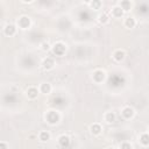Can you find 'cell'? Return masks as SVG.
Listing matches in <instances>:
<instances>
[{"instance_id": "14", "label": "cell", "mask_w": 149, "mask_h": 149, "mask_svg": "<svg viewBox=\"0 0 149 149\" xmlns=\"http://www.w3.org/2000/svg\"><path fill=\"white\" fill-rule=\"evenodd\" d=\"M118 6L123 10V13H128V12L132 9L133 3H132L129 0H121V1L118 2Z\"/></svg>"}, {"instance_id": "18", "label": "cell", "mask_w": 149, "mask_h": 149, "mask_svg": "<svg viewBox=\"0 0 149 149\" xmlns=\"http://www.w3.org/2000/svg\"><path fill=\"white\" fill-rule=\"evenodd\" d=\"M139 142H140V144H142L143 147H148V146H149V135H148L147 132H143V133L140 134V136H139Z\"/></svg>"}, {"instance_id": "5", "label": "cell", "mask_w": 149, "mask_h": 149, "mask_svg": "<svg viewBox=\"0 0 149 149\" xmlns=\"http://www.w3.org/2000/svg\"><path fill=\"white\" fill-rule=\"evenodd\" d=\"M41 65H42V69H43V70L50 71V70H52V69L55 68L56 63H55V59H54L52 57H45V58H43Z\"/></svg>"}, {"instance_id": "23", "label": "cell", "mask_w": 149, "mask_h": 149, "mask_svg": "<svg viewBox=\"0 0 149 149\" xmlns=\"http://www.w3.org/2000/svg\"><path fill=\"white\" fill-rule=\"evenodd\" d=\"M0 149H8V144L5 141H0Z\"/></svg>"}, {"instance_id": "15", "label": "cell", "mask_w": 149, "mask_h": 149, "mask_svg": "<svg viewBox=\"0 0 149 149\" xmlns=\"http://www.w3.org/2000/svg\"><path fill=\"white\" fill-rule=\"evenodd\" d=\"M123 26L128 29H133L136 26V19L134 16H127L123 21Z\"/></svg>"}, {"instance_id": "9", "label": "cell", "mask_w": 149, "mask_h": 149, "mask_svg": "<svg viewBox=\"0 0 149 149\" xmlns=\"http://www.w3.org/2000/svg\"><path fill=\"white\" fill-rule=\"evenodd\" d=\"M109 13H111V15H109V16H111V17H113V19H121V17L125 15L123 10H122L118 5L113 6Z\"/></svg>"}, {"instance_id": "7", "label": "cell", "mask_w": 149, "mask_h": 149, "mask_svg": "<svg viewBox=\"0 0 149 149\" xmlns=\"http://www.w3.org/2000/svg\"><path fill=\"white\" fill-rule=\"evenodd\" d=\"M38 94H40V91H38V88L35 87V86H30V87H28V88L26 90V97H27L29 100H35V99H37Z\"/></svg>"}, {"instance_id": "24", "label": "cell", "mask_w": 149, "mask_h": 149, "mask_svg": "<svg viewBox=\"0 0 149 149\" xmlns=\"http://www.w3.org/2000/svg\"><path fill=\"white\" fill-rule=\"evenodd\" d=\"M106 149H116V148H115V147H107Z\"/></svg>"}, {"instance_id": "22", "label": "cell", "mask_w": 149, "mask_h": 149, "mask_svg": "<svg viewBox=\"0 0 149 149\" xmlns=\"http://www.w3.org/2000/svg\"><path fill=\"white\" fill-rule=\"evenodd\" d=\"M119 149H133V146H132L130 142L125 141V142H121V143H120Z\"/></svg>"}, {"instance_id": "16", "label": "cell", "mask_w": 149, "mask_h": 149, "mask_svg": "<svg viewBox=\"0 0 149 149\" xmlns=\"http://www.w3.org/2000/svg\"><path fill=\"white\" fill-rule=\"evenodd\" d=\"M97 20H98V22L101 23V24H107V23L109 22V20H111V16H109L106 12H102V13H100V14L97 16Z\"/></svg>"}, {"instance_id": "10", "label": "cell", "mask_w": 149, "mask_h": 149, "mask_svg": "<svg viewBox=\"0 0 149 149\" xmlns=\"http://www.w3.org/2000/svg\"><path fill=\"white\" fill-rule=\"evenodd\" d=\"M112 58H113L115 62L120 63V62H122V61L126 58V52H125L122 49H116V50L113 51V54H112Z\"/></svg>"}, {"instance_id": "13", "label": "cell", "mask_w": 149, "mask_h": 149, "mask_svg": "<svg viewBox=\"0 0 149 149\" xmlns=\"http://www.w3.org/2000/svg\"><path fill=\"white\" fill-rule=\"evenodd\" d=\"M90 133L93 135V136H99L101 133H102V127L100 123L98 122H94L90 126Z\"/></svg>"}, {"instance_id": "19", "label": "cell", "mask_w": 149, "mask_h": 149, "mask_svg": "<svg viewBox=\"0 0 149 149\" xmlns=\"http://www.w3.org/2000/svg\"><path fill=\"white\" fill-rule=\"evenodd\" d=\"M51 139V134L48 132V130H41L40 133H38V140L41 141V142H48L49 140Z\"/></svg>"}, {"instance_id": "6", "label": "cell", "mask_w": 149, "mask_h": 149, "mask_svg": "<svg viewBox=\"0 0 149 149\" xmlns=\"http://www.w3.org/2000/svg\"><path fill=\"white\" fill-rule=\"evenodd\" d=\"M121 115H122L123 119L130 120V119H133L134 115H135V109H134L133 107H130V106H125V107H122V109H121Z\"/></svg>"}, {"instance_id": "20", "label": "cell", "mask_w": 149, "mask_h": 149, "mask_svg": "<svg viewBox=\"0 0 149 149\" xmlns=\"http://www.w3.org/2000/svg\"><path fill=\"white\" fill-rule=\"evenodd\" d=\"M88 6L91 7V9L98 10V9L101 8V6H102V1H100V0H93V1H90V2H88Z\"/></svg>"}, {"instance_id": "8", "label": "cell", "mask_w": 149, "mask_h": 149, "mask_svg": "<svg viewBox=\"0 0 149 149\" xmlns=\"http://www.w3.org/2000/svg\"><path fill=\"white\" fill-rule=\"evenodd\" d=\"M16 31H17V28H16V26L13 24V23H8V24H6L5 28H3V34H5L6 36H8V37L14 36V35L16 34Z\"/></svg>"}, {"instance_id": "21", "label": "cell", "mask_w": 149, "mask_h": 149, "mask_svg": "<svg viewBox=\"0 0 149 149\" xmlns=\"http://www.w3.org/2000/svg\"><path fill=\"white\" fill-rule=\"evenodd\" d=\"M40 49L42 50V51H49L50 49H51V45H50V43L49 42H47V41H43L41 44H40Z\"/></svg>"}, {"instance_id": "11", "label": "cell", "mask_w": 149, "mask_h": 149, "mask_svg": "<svg viewBox=\"0 0 149 149\" xmlns=\"http://www.w3.org/2000/svg\"><path fill=\"white\" fill-rule=\"evenodd\" d=\"M38 91H40V93L48 95V94L51 93V91H52V86H51L50 83L44 81V83H41V84H40V86H38Z\"/></svg>"}, {"instance_id": "2", "label": "cell", "mask_w": 149, "mask_h": 149, "mask_svg": "<svg viewBox=\"0 0 149 149\" xmlns=\"http://www.w3.org/2000/svg\"><path fill=\"white\" fill-rule=\"evenodd\" d=\"M31 26V19L27 15H22L16 20V28L22 29V30H27L29 29Z\"/></svg>"}, {"instance_id": "3", "label": "cell", "mask_w": 149, "mask_h": 149, "mask_svg": "<svg viewBox=\"0 0 149 149\" xmlns=\"http://www.w3.org/2000/svg\"><path fill=\"white\" fill-rule=\"evenodd\" d=\"M51 52L56 56H63L66 51V44L63 43V42H55L52 45H51Z\"/></svg>"}, {"instance_id": "4", "label": "cell", "mask_w": 149, "mask_h": 149, "mask_svg": "<svg viewBox=\"0 0 149 149\" xmlns=\"http://www.w3.org/2000/svg\"><path fill=\"white\" fill-rule=\"evenodd\" d=\"M93 83L95 84H102L105 80H106V72L101 69H97L92 72V76H91Z\"/></svg>"}, {"instance_id": "1", "label": "cell", "mask_w": 149, "mask_h": 149, "mask_svg": "<svg viewBox=\"0 0 149 149\" xmlns=\"http://www.w3.org/2000/svg\"><path fill=\"white\" fill-rule=\"evenodd\" d=\"M44 118H45V121H47L49 125H52V126H54V125H57V123L61 121V114H59L58 111H55V109H49V111H47Z\"/></svg>"}, {"instance_id": "17", "label": "cell", "mask_w": 149, "mask_h": 149, "mask_svg": "<svg viewBox=\"0 0 149 149\" xmlns=\"http://www.w3.org/2000/svg\"><path fill=\"white\" fill-rule=\"evenodd\" d=\"M115 118L116 116H115V113L113 111H108L104 114V121L106 123H113L115 121Z\"/></svg>"}, {"instance_id": "12", "label": "cell", "mask_w": 149, "mask_h": 149, "mask_svg": "<svg viewBox=\"0 0 149 149\" xmlns=\"http://www.w3.org/2000/svg\"><path fill=\"white\" fill-rule=\"evenodd\" d=\"M57 143H58L59 147H62V148H66V147L70 146L71 140H70V137H69L68 135L63 134V135L58 136V139H57Z\"/></svg>"}]
</instances>
